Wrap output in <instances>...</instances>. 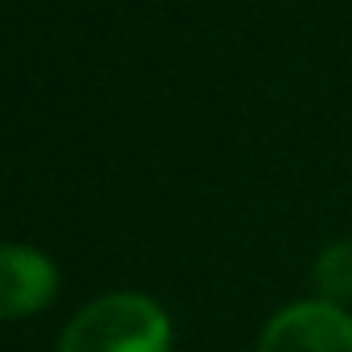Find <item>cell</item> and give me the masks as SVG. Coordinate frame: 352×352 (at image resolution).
<instances>
[{
  "label": "cell",
  "instance_id": "1",
  "mask_svg": "<svg viewBox=\"0 0 352 352\" xmlns=\"http://www.w3.org/2000/svg\"><path fill=\"white\" fill-rule=\"evenodd\" d=\"M58 352H173V320L140 291H111L62 328Z\"/></svg>",
  "mask_w": 352,
  "mask_h": 352
},
{
  "label": "cell",
  "instance_id": "2",
  "mask_svg": "<svg viewBox=\"0 0 352 352\" xmlns=\"http://www.w3.org/2000/svg\"><path fill=\"white\" fill-rule=\"evenodd\" d=\"M258 352H352V316L328 299L287 303L266 320Z\"/></svg>",
  "mask_w": 352,
  "mask_h": 352
},
{
  "label": "cell",
  "instance_id": "3",
  "mask_svg": "<svg viewBox=\"0 0 352 352\" xmlns=\"http://www.w3.org/2000/svg\"><path fill=\"white\" fill-rule=\"evenodd\" d=\"M62 274L37 246H0V320H29L58 299Z\"/></svg>",
  "mask_w": 352,
  "mask_h": 352
},
{
  "label": "cell",
  "instance_id": "4",
  "mask_svg": "<svg viewBox=\"0 0 352 352\" xmlns=\"http://www.w3.org/2000/svg\"><path fill=\"white\" fill-rule=\"evenodd\" d=\"M316 287H320V299L328 303L344 307L352 299V242H332L316 258Z\"/></svg>",
  "mask_w": 352,
  "mask_h": 352
}]
</instances>
